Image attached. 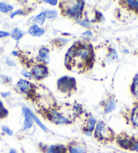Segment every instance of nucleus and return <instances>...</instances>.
<instances>
[{"mask_svg": "<svg viewBox=\"0 0 138 153\" xmlns=\"http://www.w3.org/2000/svg\"><path fill=\"white\" fill-rule=\"evenodd\" d=\"M84 5V1H63L60 4V8L62 15L78 20L82 16Z\"/></svg>", "mask_w": 138, "mask_h": 153, "instance_id": "nucleus-1", "label": "nucleus"}, {"mask_svg": "<svg viewBox=\"0 0 138 153\" xmlns=\"http://www.w3.org/2000/svg\"><path fill=\"white\" fill-rule=\"evenodd\" d=\"M92 135L96 140L101 143H108L115 138L113 130L102 120L98 121Z\"/></svg>", "mask_w": 138, "mask_h": 153, "instance_id": "nucleus-2", "label": "nucleus"}, {"mask_svg": "<svg viewBox=\"0 0 138 153\" xmlns=\"http://www.w3.org/2000/svg\"><path fill=\"white\" fill-rule=\"evenodd\" d=\"M45 117L50 122L55 125H68L72 123V120L68 117L57 108H49L43 111Z\"/></svg>", "mask_w": 138, "mask_h": 153, "instance_id": "nucleus-3", "label": "nucleus"}, {"mask_svg": "<svg viewBox=\"0 0 138 153\" xmlns=\"http://www.w3.org/2000/svg\"><path fill=\"white\" fill-rule=\"evenodd\" d=\"M57 88L63 93H70L76 89V82L74 78L64 76L57 80Z\"/></svg>", "mask_w": 138, "mask_h": 153, "instance_id": "nucleus-4", "label": "nucleus"}, {"mask_svg": "<svg viewBox=\"0 0 138 153\" xmlns=\"http://www.w3.org/2000/svg\"><path fill=\"white\" fill-rule=\"evenodd\" d=\"M48 68L42 64H36L31 70L32 76H33L37 80H42L46 78L48 76Z\"/></svg>", "mask_w": 138, "mask_h": 153, "instance_id": "nucleus-5", "label": "nucleus"}, {"mask_svg": "<svg viewBox=\"0 0 138 153\" xmlns=\"http://www.w3.org/2000/svg\"><path fill=\"white\" fill-rule=\"evenodd\" d=\"M97 122L96 119L92 115L88 116L86 121H85L84 126L82 128V131L85 135L91 136L93 134V131Z\"/></svg>", "mask_w": 138, "mask_h": 153, "instance_id": "nucleus-6", "label": "nucleus"}, {"mask_svg": "<svg viewBox=\"0 0 138 153\" xmlns=\"http://www.w3.org/2000/svg\"><path fill=\"white\" fill-rule=\"evenodd\" d=\"M42 153H68L67 146L63 144H53L41 147Z\"/></svg>", "mask_w": 138, "mask_h": 153, "instance_id": "nucleus-7", "label": "nucleus"}, {"mask_svg": "<svg viewBox=\"0 0 138 153\" xmlns=\"http://www.w3.org/2000/svg\"><path fill=\"white\" fill-rule=\"evenodd\" d=\"M68 153H88L86 146L81 142L72 141L67 146Z\"/></svg>", "mask_w": 138, "mask_h": 153, "instance_id": "nucleus-8", "label": "nucleus"}, {"mask_svg": "<svg viewBox=\"0 0 138 153\" xmlns=\"http://www.w3.org/2000/svg\"><path fill=\"white\" fill-rule=\"evenodd\" d=\"M29 111H30V109L27 107H22V111L24 115V121L22 124V131H26L27 130H29V129H30L33 126L34 120L33 117L30 116Z\"/></svg>", "mask_w": 138, "mask_h": 153, "instance_id": "nucleus-9", "label": "nucleus"}, {"mask_svg": "<svg viewBox=\"0 0 138 153\" xmlns=\"http://www.w3.org/2000/svg\"><path fill=\"white\" fill-rule=\"evenodd\" d=\"M16 88L20 91V93L27 94V95L30 94L31 92L34 90L33 84H31L28 80H23V79H20L18 82L16 84Z\"/></svg>", "mask_w": 138, "mask_h": 153, "instance_id": "nucleus-10", "label": "nucleus"}, {"mask_svg": "<svg viewBox=\"0 0 138 153\" xmlns=\"http://www.w3.org/2000/svg\"><path fill=\"white\" fill-rule=\"evenodd\" d=\"M116 143L121 148L125 150H130L135 140L127 136H119L116 138Z\"/></svg>", "mask_w": 138, "mask_h": 153, "instance_id": "nucleus-11", "label": "nucleus"}, {"mask_svg": "<svg viewBox=\"0 0 138 153\" xmlns=\"http://www.w3.org/2000/svg\"><path fill=\"white\" fill-rule=\"evenodd\" d=\"M37 59H38L39 62H42L45 64H49L50 62L49 49L45 46L42 47L41 48L39 49Z\"/></svg>", "mask_w": 138, "mask_h": 153, "instance_id": "nucleus-12", "label": "nucleus"}, {"mask_svg": "<svg viewBox=\"0 0 138 153\" xmlns=\"http://www.w3.org/2000/svg\"><path fill=\"white\" fill-rule=\"evenodd\" d=\"M45 32V29L40 27L39 26L34 25L28 29V33L33 36H41Z\"/></svg>", "mask_w": 138, "mask_h": 153, "instance_id": "nucleus-13", "label": "nucleus"}, {"mask_svg": "<svg viewBox=\"0 0 138 153\" xmlns=\"http://www.w3.org/2000/svg\"><path fill=\"white\" fill-rule=\"evenodd\" d=\"M116 101L114 99H108L104 105L105 114H108L112 113L116 109Z\"/></svg>", "mask_w": 138, "mask_h": 153, "instance_id": "nucleus-14", "label": "nucleus"}, {"mask_svg": "<svg viewBox=\"0 0 138 153\" xmlns=\"http://www.w3.org/2000/svg\"><path fill=\"white\" fill-rule=\"evenodd\" d=\"M130 120L133 126L138 128V105L133 109L130 115Z\"/></svg>", "mask_w": 138, "mask_h": 153, "instance_id": "nucleus-15", "label": "nucleus"}, {"mask_svg": "<svg viewBox=\"0 0 138 153\" xmlns=\"http://www.w3.org/2000/svg\"><path fill=\"white\" fill-rule=\"evenodd\" d=\"M29 113H30V115L32 117H33V120H34V122H35L36 123V125L39 126V127L41 129L42 131H45V132H47V131H49L48 128H47L46 126H45L43 123L41 122V121L39 120V118L37 117V116L34 114V113L30 109L29 111Z\"/></svg>", "mask_w": 138, "mask_h": 153, "instance_id": "nucleus-16", "label": "nucleus"}, {"mask_svg": "<svg viewBox=\"0 0 138 153\" xmlns=\"http://www.w3.org/2000/svg\"><path fill=\"white\" fill-rule=\"evenodd\" d=\"M24 31L20 30V29L18 28H16L12 30V33L10 34V35H11V37L14 39V40L18 41L22 37L23 35H24Z\"/></svg>", "mask_w": 138, "mask_h": 153, "instance_id": "nucleus-17", "label": "nucleus"}, {"mask_svg": "<svg viewBox=\"0 0 138 153\" xmlns=\"http://www.w3.org/2000/svg\"><path fill=\"white\" fill-rule=\"evenodd\" d=\"M45 20V16L44 12H42L40 13L39 14H38L34 17L33 22L36 25L42 26L44 24Z\"/></svg>", "mask_w": 138, "mask_h": 153, "instance_id": "nucleus-18", "label": "nucleus"}, {"mask_svg": "<svg viewBox=\"0 0 138 153\" xmlns=\"http://www.w3.org/2000/svg\"><path fill=\"white\" fill-rule=\"evenodd\" d=\"M131 90L133 94H134L135 96H138V74L135 75L134 78Z\"/></svg>", "mask_w": 138, "mask_h": 153, "instance_id": "nucleus-19", "label": "nucleus"}, {"mask_svg": "<svg viewBox=\"0 0 138 153\" xmlns=\"http://www.w3.org/2000/svg\"><path fill=\"white\" fill-rule=\"evenodd\" d=\"M14 9V7L11 5L7 4L5 2L0 1V12L3 13H7L12 11Z\"/></svg>", "mask_w": 138, "mask_h": 153, "instance_id": "nucleus-20", "label": "nucleus"}, {"mask_svg": "<svg viewBox=\"0 0 138 153\" xmlns=\"http://www.w3.org/2000/svg\"><path fill=\"white\" fill-rule=\"evenodd\" d=\"M44 12L45 18H48V19H53L57 16V12L55 10H47Z\"/></svg>", "mask_w": 138, "mask_h": 153, "instance_id": "nucleus-21", "label": "nucleus"}, {"mask_svg": "<svg viewBox=\"0 0 138 153\" xmlns=\"http://www.w3.org/2000/svg\"><path fill=\"white\" fill-rule=\"evenodd\" d=\"M8 115V111L5 107L3 102L0 99V118H5Z\"/></svg>", "mask_w": 138, "mask_h": 153, "instance_id": "nucleus-22", "label": "nucleus"}, {"mask_svg": "<svg viewBox=\"0 0 138 153\" xmlns=\"http://www.w3.org/2000/svg\"><path fill=\"white\" fill-rule=\"evenodd\" d=\"M1 131H3L4 134H6V135L9 136H12L13 134H14V131H13V130L7 126H2Z\"/></svg>", "mask_w": 138, "mask_h": 153, "instance_id": "nucleus-23", "label": "nucleus"}, {"mask_svg": "<svg viewBox=\"0 0 138 153\" xmlns=\"http://www.w3.org/2000/svg\"><path fill=\"white\" fill-rule=\"evenodd\" d=\"M127 4L128 5L129 8L132 10H138V1H132V0H129L126 1Z\"/></svg>", "mask_w": 138, "mask_h": 153, "instance_id": "nucleus-24", "label": "nucleus"}, {"mask_svg": "<svg viewBox=\"0 0 138 153\" xmlns=\"http://www.w3.org/2000/svg\"><path fill=\"white\" fill-rule=\"evenodd\" d=\"M77 23L78 24V25H81V26H83L84 27L86 28H89L90 26V22L89 20H88L87 19H85V20H78L77 21Z\"/></svg>", "mask_w": 138, "mask_h": 153, "instance_id": "nucleus-25", "label": "nucleus"}, {"mask_svg": "<svg viewBox=\"0 0 138 153\" xmlns=\"http://www.w3.org/2000/svg\"><path fill=\"white\" fill-rule=\"evenodd\" d=\"M18 15H25V12H24L22 9L17 10L16 11H15L14 13H12V14L10 15V18H14L16 16H18Z\"/></svg>", "mask_w": 138, "mask_h": 153, "instance_id": "nucleus-26", "label": "nucleus"}, {"mask_svg": "<svg viewBox=\"0 0 138 153\" xmlns=\"http://www.w3.org/2000/svg\"><path fill=\"white\" fill-rule=\"evenodd\" d=\"M21 74L23 76H24L26 78H30L32 77V74L31 72H29L28 71L26 70V69H23L21 72Z\"/></svg>", "mask_w": 138, "mask_h": 153, "instance_id": "nucleus-27", "label": "nucleus"}, {"mask_svg": "<svg viewBox=\"0 0 138 153\" xmlns=\"http://www.w3.org/2000/svg\"><path fill=\"white\" fill-rule=\"evenodd\" d=\"M83 36L85 38V39L89 40V39L92 37V33L90 30H87L83 34Z\"/></svg>", "mask_w": 138, "mask_h": 153, "instance_id": "nucleus-28", "label": "nucleus"}, {"mask_svg": "<svg viewBox=\"0 0 138 153\" xmlns=\"http://www.w3.org/2000/svg\"><path fill=\"white\" fill-rule=\"evenodd\" d=\"M132 151H135L138 152V140H134V143H133L131 149Z\"/></svg>", "mask_w": 138, "mask_h": 153, "instance_id": "nucleus-29", "label": "nucleus"}, {"mask_svg": "<svg viewBox=\"0 0 138 153\" xmlns=\"http://www.w3.org/2000/svg\"><path fill=\"white\" fill-rule=\"evenodd\" d=\"M10 35V33L6 32V31H4V30H0V39L6 37V36H8Z\"/></svg>", "mask_w": 138, "mask_h": 153, "instance_id": "nucleus-30", "label": "nucleus"}, {"mask_svg": "<svg viewBox=\"0 0 138 153\" xmlns=\"http://www.w3.org/2000/svg\"><path fill=\"white\" fill-rule=\"evenodd\" d=\"M45 3H47V4H49L50 5H51V6H56L57 4V0H45L44 1Z\"/></svg>", "mask_w": 138, "mask_h": 153, "instance_id": "nucleus-31", "label": "nucleus"}, {"mask_svg": "<svg viewBox=\"0 0 138 153\" xmlns=\"http://www.w3.org/2000/svg\"><path fill=\"white\" fill-rule=\"evenodd\" d=\"M6 63H7V65H10V66H12V65H14V64H12V63H13V62H12L11 60L9 59H6Z\"/></svg>", "mask_w": 138, "mask_h": 153, "instance_id": "nucleus-32", "label": "nucleus"}, {"mask_svg": "<svg viewBox=\"0 0 138 153\" xmlns=\"http://www.w3.org/2000/svg\"><path fill=\"white\" fill-rule=\"evenodd\" d=\"M8 153H18L17 150L14 149H11L10 150V151L8 152Z\"/></svg>", "mask_w": 138, "mask_h": 153, "instance_id": "nucleus-33", "label": "nucleus"}, {"mask_svg": "<svg viewBox=\"0 0 138 153\" xmlns=\"http://www.w3.org/2000/svg\"><path fill=\"white\" fill-rule=\"evenodd\" d=\"M1 95L2 97H4V98H6V97L10 95V93H1Z\"/></svg>", "mask_w": 138, "mask_h": 153, "instance_id": "nucleus-34", "label": "nucleus"}, {"mask_svg": "<svg viewBox=\"0 0 138 153\" xmlns=\"http://www.w3.org/2000/svg\"><path fill=\"white\" fill-rule=\"evenodd\" d=\"M12 54L14 55H16V56H17V55H18V53H17V51H13V52H12Z\"/></svg>", "mask_w": 138, "mask_h": 153, "instance_id": "nucleus-35", "label": "nucleus"}, {"mask_svg": "<svg viewBox=\"0 0 138 153\" xmlns=\"http://www.w3.org/2000/svg\"><path fill=\"white\" fill-rule=\"evenodd\" d=\"M22 153H24V152H22Z\"/></svg>", "mask_w": 138, "mask_h": 153, "instance_id": "nucleus-36", "label": "nucleus"}]
</instances>
